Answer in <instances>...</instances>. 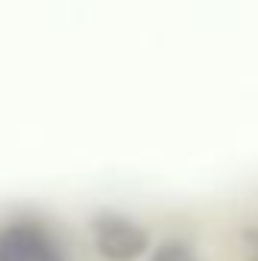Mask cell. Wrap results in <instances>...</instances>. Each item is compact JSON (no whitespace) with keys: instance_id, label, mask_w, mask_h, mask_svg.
I'll list each match as a JSON object with an SVG mask.
<instances>
[{"instance_id":"6da1fadb","label":"cell","mask_w":258,"mask_h":261,"mask_svg":"<svg viewBox=\"0 0 258 261\" xmlns=\"http://www.w3.org/2000/svg\"><path fill=\"white\" fill-rule=\"evenodd\" d=\"M91 243L104 261H137L149 249V231L128 213L104 210L91 219Z\"/></svg>"},{"instance_id":"3957f363","label":"cell","mask_w":258,"mask_h":261,"mask_svg":"<svg viewBox=\"0 0 258 261\" xmlns=\"http://www.w3.org/2000/svg\"><path fill=\"white\" fill-rule=\"evenodd\" d=\"M149 261H200V258L194 255V249L189 243H183V240H164V243H158L152 249Z\"/></svg>"},{"instance_id":"7a4b0ae2","label":"cell","mask_w":258,"mask_h":261,"mask_svg":"<svg viewBox=\"0 0 258 261\" xmlns=\"http://www.w3.org/2000/svg\"><path fill=\"white\" fill-rule=\"evenodd\" d=\"M0 261H67V252L37 219H15L0 228Z\"/></svg>"},{"instance_id":"277c9868","label":"cell","mask_w":258,"mask_h":261,"mask_svg":"<svg viewBox=\"0 0 258 261\" xmlns=\"http://www.w3.org/2000/svg\"><path fill=\"white\" fill-rule=\"evenodd\" d=\"M249 255L258 261V231H249Z\"/></svg>"}]
</instances>
